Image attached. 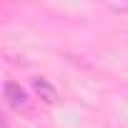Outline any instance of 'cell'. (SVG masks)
Instances as JSON below:
<instances>
[{"instance_id": "1", "label": "cell", "mask_w": 128, "mask_h": 128, "mask_svg": "<svg viewBox=\"0 0 128 128\" xmlns=\"http://www.w3.org/2000/svg\"><path fill=\"white\" fill-rule=\"evenodd\" d=\"M3 98H5V103H8L13 110H28V106H30L25 88H23L20 83L10 80V78H8L5 86H3Z\"/></svg>"}, {"instance_id": "2", "label": "cell", "mask_w": 128, "mask_h": 128, "mask_svg": "<svg viewBox=\"0 0 128 128\" xmlns=\"http://www.w3.org/2000/svg\"><path fill=\"white\" fill-rule=\"evenodd\" d=\"M33 90L40 96V100H45V103H55L58 100V90H55V86L50 83V80H45V78H33Z\"/></svg>"}]
</instances>
